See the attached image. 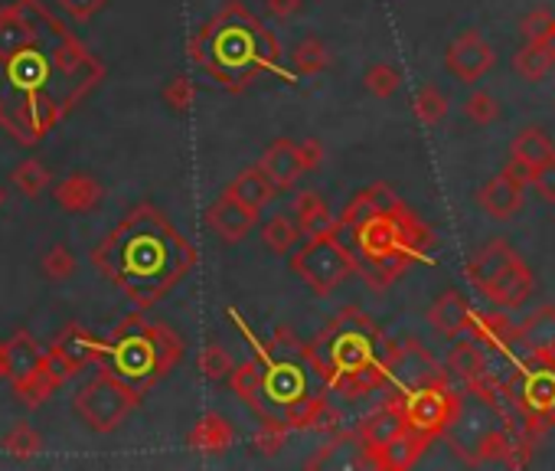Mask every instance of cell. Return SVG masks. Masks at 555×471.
I'll use <instances>...</instances> for the list:
<instances>
[{"mask_svg":"<svg viewBox=\"0 0 555 471\" xmlns=\"http://www.w3.org/2000/svg\"><path fill=\"white\" fill-rule=\"evenodd\" d=\"M467 334L483 347H490V351H500V354H506L509 351V344H516V328L500 315V311H490V315H477V311H470V321H467Z\"/></svg>","mask_w":555,"mask_h":471,"instance_id":"28","label":"cell"},{"mask_svg":"<svg viewBox=\"0 0 555 471\" xmlns=\"http://www.w3.org/2000/svg\"><path fill=\"white\" fill-rule=\"evenodd\" d=\"M516 344L529 357H542L555 364V305L535 308L519 328H516Z\"/></svg>","mask_w":555,"mask_h":471,"instance_id":"21","label":"cell"},{"mask_svg":"<svg viewBox=\"0 0 555 471\" xmlns=\"http://www.w3.org/2000/svg\"><path fill=\"white\" fill-rule=\"evenodd\" d=\"M392 403L399 406L405 429L422 432V435H428L435 442L451 429V422L457 416V406H461V393H454V386L448 380H441V383H428V386H418V390L396 393Z\"/></svg>","mask_w":555,"mask_h":471,"instance_id":"10","label":"cell"},{"mask_svg":"<svg viewBox=\"0 0 555 471\" xmlns=\"http://www.w3.org/2000/svg\"><path fill=\"white\" fill-rule=\"evenodd\" d=\"M105 196V187L89 174H69L53 187V200L66 213H92Z\"/></svg>","mask_w":555,"mask_h":471,"instance_id":"23","label":"cell"},{"mask_svg":"<svg viewBox=\"0 0 555 471\" xmlns=\"http://www.w3.org/2000/svg\"><path fill=\"white\" fill-rule=\"evenodd\" d=\"M229 318L248 341L261 377V396L251 412L261 422L274 419L298 432H334L340 416L327 403V386L311 347L292 328H274V334L261 341L235 308H229Z\"/></svg>","mask_w":555,"mask_h":471,"instance_id":"3","label":"cell"},{"mask_svg":"<svg viewBox=\"0 0 555 471\" xmlns=\"http://www.w3.org/2000/svg\"><path fill=\"white\" fill-rule=\"evenodd\" d=\"M295 213H298V229L301 236H337V216L331 213L327 200L318 190H301L295 196Z\"/></svg>","mask_w":555,"mask_h":471,"instance_id":"26","label":"cell"},{"mask_svg":"<svg viewBox=\"0 0 555 471\" xmlns=\"http://www.w3.org/2000/svg\"><path fill=\"white\" fill-rule=\"evenodd\" d=\"M40 448H43V438H40V432L30 422H21V425H14L4 435V451L11 458H34Z\"/></svg>","mask_w":555,"mask_h":471,"instance_id":"38","label":"cell"},{"mask_svg":"<svg viewBox=\"0 0 555 471\" xmlns=\"http://www.w3.org/2000/svg\"><path fill=\"white\" fill-rule=\"evenodd\" d=\"M516 256V250H509V243L506 240H490L487 246H480L474 256H470V263H467V279H470V285L480 292L509 259Z\"/></svg>","mask_w":555,"mask_h":471,"instance_id":"29","label":"cell"},{"mask_svg":"<svg viewBox=\"0 0 555 471\" xmlns=\"http://www.w3.org/2000/svg\"><path fill=\"white\" fill-rule=\"evenodd\" d=\"M56 4H60L73 21L86 24V21H92L99 11H105V8H108V0H56Z\"/></svg>","mask_w":555,"mask_h":471,"instance_id":"46","label":"cell"},{"mask_svg":"<svg viewBox=\"0 0 555 471\" xmlns=\"http://www.w3.org/2000/svg\"><path fill=\"white\" fill-rule=\"evenodd\" d=\"M519 30H522V37H526V43L552 40V30H555V14H552V11H545V8H539V11H532V14H526V17H522Z\"/></svg>","mask_w":555,"mask_h":471,"instance_id":"43","label":"cell"},{"mask_svg":"<svg viewBox=\"0 0 555 471\" xmlns=\"http://www.w3.org/2000/svg\"><path fill=\"white\" fill-rule=\"evenodd\" d=\"M529 183V170L519 164H506L496 177L483 180V187L477 190V203L490 219H513L522 209V193Z\"/></svg>","mask_w":555,"mask_h":471,"instance_id":"14","label":"cell"},{"mask_svg":"<svg viewBox=\"0 0 555 471\" xmlns=\"http://www.w3.org/2000/svg\"><path fill=\"white\" fill-rule=\"evenodd\" d=\"M464 115H467L474 125H493V122L500 118V105H496V99H493L490 92H474V96H467V102H464Z\"/></svg>","mask_w":555,"mask_h":471,"instance_id":"44","label":"cell"},{"mask_svg":"<svg viewBox=\"0 0 555 471\" xmlns=\"http://www.w3.org/2000/svg\"><path fill=\"white\" fill-rule=\"evenodd\" d=\"M448 377L461 380L464 386L487 380V357L483 347L477 341H461L454 344V351L448 354Z\"/></svg>","mask_w":555,"mask_h":471,"instance_id":"31","label":"cell"},{"mask_svg":"<svg viewBox=\"0 0 555 471\" xmlns=\"http://www.w3.org/2000/svg\"><path fill=\"white\" fill-rule=\"evenodd\" d=\"M11 183L24 193V196H40L47 187H53V177H50V170L43 167V161H37V157H30V161H24V164H17L14 167V174H11Z\"/></svg>","mask_w":555,"mask_h":471,"instance_id":"35","label":"cell"},{"mask_svg":"<svg viewBox=\"0 0 555 471\" xmlns=\"http://www.w3.org/2000/svg\"><path fill=\"white\" fill-rule=\"evenodd\" d=\"M428 445H431L428 435L412 432V429H402L383 448H373V451H360L357 448L360 455L353 458V464H360V468H383V471H405V468H412L425 455Z\"/></svg>","mask_w":555,"mask_h":471,"instance_id":"17","label":"cell"},{"mask_svg":"<svg viewBox=\"0 0 555 471\" xmlns=\"http://www.w3.org/2000/svg\"><path fill=\"white\" fill-rule=\"evenodd\" d=\"M405 429V422H402V412H399V406L389 399V403H383L376 412H370L363 422H360V429H357V438H360V451H373V448H383L389 438H396L399 432Z\"/></svg>","mask_w":555,"mask_h":471,"instance_id":"24","label":"cell"},{"mask_svg":"<svg viewBox=\"0 0 555 471\" xmlns=\"http://www.w3.org/2000/svg\"><path fill=\"white\" fill-rule=\"evenodd\" d=\"M552 43H555V30H552Z\"/></svg>","mask_w":555,"mask_h":471,"instance_id":"51","label":"cell"},{"mask_svg":"<svg viewBox=\"0 0 555 471\" xmlns=\"http://www.w3.org/2000/svg\"><path fill=\"white\" fill-rule=\"evenodd\" d=\"M222 196H229V200H235V203H242V206H248V209H261V206H268V203L278 196V190H274V183H271L258 167H248L245 174H238V177L222 190Z\"/></svg>","mask_w":555,"mask_h":471,"instance_id":"27","label":"cell"},{"mask_svg":"<svg viewBox=\"0 0 555 471\" xmlns=\"http://www.w3.org/2000/svg\"><path fill=\"white\" fill-rule=\"evenodd\" d=\"M292 269L318 295H331L337 285H344V279L360 272V263L340 236L327 232V236H308V243L292 256Z\"/></svg>","mask_w":555,"mask_h":471,"instance_id":"9","label":"cell"},{"mask_svg":"<svg viewBox=\"0 0 555 471\" xmlns=\"http://www.w3.org/2000/svg\"><path fill=\"white\" fill-rule=\"evenodd\" d=\"M264 8H268L271 17L288 21V17H295L301 11V0H264Z\"/></svg>","mask_w":555,"mask_h":471,"instance_id":"48","label":"cell"},{"mask_svg":"<svg viewBox=\"0 0 555 471\" xmlns=\"http://www.w3.org/2000/svg\"><path fill=\"white\" fill-rule=\"evenodd\" d=\"M532 289H535V279H532L529 266L522 263V256L516 253V256H513V259H509V263L480 289V295L490 298L496 308L516 311V308L526 305V298L532 295Z\"/></svg>","mask_w":555,"mask_h":471,"instance_id":"18","label":"cell"},{"mask_svg":"<svg viewBox=\"0 0 555 471\" xmlns=\"http://www.w3.org/2000/svg\"><path fill=\"white\" fill-rule=\"evenodd\" d=\"M196 246L151 200L134 203L92 250L99 276L141 311L167 298L196 269Z\"/></svg>","mask_w":555,"mask_h":471,"instance_id":"2","label":"cell"},{"mask_svg":"<svg viewBox=\"0 0 555 471\" xmlns=\"http://www.w3.org/2000/svg\"><path fill=\"white\" fill-rule=\"evenodd\" d=\"M196 364H199V373H203L206 380H212V383L225 380V377H229V370L235 367V364H232V357H229V351H225V347H219V344H206V347L199 351Z\"/></svg>","mask_w":555,"mask_h":471,"instance_id":"39","label":"cell"},{"mask_svg":"<svg viewBox=\"0 0 555 471\" xmlns=\"http://www.w3.org/2000/svg\"><path fill=\"white\" fill-rule=\"evenodd\" d=\"M183 357V341L173 328L131 311L108 338L105 364L121 380L138 386L141 393L154 390Z\"/></svg>","mask_w":555,"mask_h":471,"instance_id":"7","label":"cell"},{"mask_svg":"<svg viewBox=\"0 0 555 471\" xmlns=\"http://www.w3.org/2000/svg\"><path fill=\"white\" fill-rule=\"evenodd\" d=\"M141 390L121 380L115 370L99 367V373L73 396V412L99 435L115 432L138 406H141Z\"/></svg>","mask_w":555,"mask_h":471,"instance_id":"8","label":"cell"},{"mask_svg":"<svg viewBox=\"0 0 555 471\" xmlns=\"http://www.w3.org/2000/svg\"><path fill=\"white\" fill-rule=\"evenodd\" d=\"M288 432H292V429H288L285 422L264 419V422L258 425V432H255V451L264 455V458L278 455V451H282V445H285V438H288Z\"/></svg>","mask_w":555,"mask_h":471,"instance_id":"40","label":"cell"},{"mask_svg":"<svg viewBox=\"0 0 555 471\" xmlns=\"http://www.w3.org/2000/svg\"><path fill=\"white\" fill-rule=\"evenodd\" d=\"M108 354V341L95 338L92 331H86L82 324H66L56 341L47 347L50 367L56 370V377L66 383L76 373H82L86 367H102Z\"/></svg>","mask_w":555,"mask_h":471,"instance_id":"11","label":"cell"},{"mask_svg":"<svg viewBox=\"0 0 555 471\" xmlns=\"http://www.w3.org/2000/svg\"><path fill=\"white\" fill-rule=\"evenodd\" d=\"M467 321H470V305L461 292H444L435 298V305L428 308V324L444 334V338H461L467 334Z\"/></svg>","mask_w":555,"mask_h":471,"instance_id":"25","label":"cell"},{"mask_svg":"<svg viewBox=\"0 0 555 471\" xmlns=\"http://www.w3.org/2000/svg\"><path fill=\"white\" fill-rule=\"evenodd\" d=\"M448 380V370L418 344V341H392L389 354H386V386H392L396 393L405 390H418L428 383H441Z\"/></svg>","mask_w":555,"mask_h":471,"instance_id":"12","label":"cell"},{"mask_svg":"<svg viewBox=\"0 0 555 471\" xmlns=\"http://www.w3.org/2000/svg\"><path fill=\"white\" fill-rule=\"evenodd\" d=\"M412 109H415V118H418L422 125L435 128V125H441L444 115H448V99H444V92H441L438 86H422V89L415 92Z\"/></svg>","mask_w":555,"mask_h":471,"instance_id":"36","label":"cell"},{"mask_svg":"<svg viewBox=\"0 0 555 471\" xmlns=\"http://www.w3.org/2000/svg\"><path fill=\"white\" fill-rule=\"evenodd\" d=\"M160 99L167 102V109L170 112H177V115H183V112H190L193 109V99H196V86L186 79V76H173L167 86H164V92H160Z\"/></svg>","mask_w":555,"mask_h":471,"instance_id":"41","label":"cell"},{"mask_svg":"<svg viewBox=\"0 0 555 471\" xmlns=\"http://www.w3.org/2000/svg\"><path fill=\"white\" fill-rule=\"evenodd\" d=\"M542 200L555 203V157H548L545 164H539L535 170H529V183Z\"/></svg>","mask_w":555,"mask_h":471,"instance_id":"45","label":"cell"},{"mask_svg":"<svg viewBox=\"0 0 555 471\" xmlns=\"http://www.w3.org/2000/svg\"><path fill=\"white\" fill-rule=\"evenodd\" d=\"M363 86L376 99H392L399 92V86H402V73L396 66H389V63H373L366 69V76H363Z\"/></svg>","mask_w":555,"mask_h":471,"instance_id":"37","label":"cell"},{"mask_svg":"<svg viewBox=\"0 0 555 471\" xmlns=\"http://www.w3.org/2000/svg\"><path fill=\"white\" fill-rule=\"evenodd\" d=\"M389 338L360 308H340L331 324L308 344L324 386L347 399L370 396L386 386V354Z\"/></svg>","mask_w":555,"mask_h":471,"instance_id":"5","label":"cell"},{"mask_svg":"<svg viewBox=\"0 0 555 471\" xmlns=\"http://www.w3.org/2000/svg\"><path fill=\"white\" fill-rule=\"evenodd\" d=\"M4 377L14 383V390L40 380V377H56V370L50 367L47 347L37 344V338L30 331H14L11 341H4Z\"/></svg>","mask_w":555,"mask_h":471,"instance_id":"15","label":"cell"},{"mask_svg":"<svg viewBox=\"0 0 555 471\" xmlns=\"http://www.w3.org/2000/svg\"><path fill=\"white\" fill-rule=\"evenodd\" d=\"M519 409L532 425H555V364L529 357L519 370Z\"/></svg>","mask_w":555,"mask_h":471,"instance_id":"13","label":"cell"},{"mask_svg":"<svg viewBox=\"0 0 555 471\" xmlns=\"http://www.w3.org/2000/svg\"><path fill=\"white\" fill-rule=\"evenodd\" d=\"M0 380H4V344H0Z\"/></svg>","mask_w":555,"mask_h":471,"instance_id":"49","label":"cell"},{"mask_svg":"<svg viewBox=\"0 0 555 471\" xmlns=\"http://www.w3.org/2000/svg\"><path fill=\"white\" fill-rule=\"evenodd\" d=\"M186 445L196 455H225L235 445V425L219 416V412H206L186 435Z\"/></svg>","mask_w":555,"mask_h":471,"instance_id":"22","label":"cell"},{"mask_svg":"<svg viewBox=\"0 0 555 471\" xmlns=\"http://www.w3.org/2000/svg\"><path fill=\"white\" fill-rule=\"evenodd\" d=\"M271 183H274V190L282 193V190H292L295 183H298V177L305 174V167H301V154H298V144L295 141H288V138H274L271 144H268V151L258 157V164H255Z\"/></svg>","mask_w":555,"mask_h":471,"instance_id":"20","label":"cell"},{"mask_svg":"<svg viewBox=\"0 0 555 471\" xmlns=\"http://www.w3.org/2000/svg\"><path fill=\"white\" fill-rule=\"evenodd\" d=\"M255 219H258V209H248V206H242V203H235V200H229V196H219V200H216L212 206H206V213H203L206 229H212L222 243H242L245 236L251 232Z\"/></svg>","mask_w":555,"mask_h":471,"instance_id":"19","label":"cell"},{"mask_svg":"<svg viewBox=\"0 0 555 471\" xmlns=\"http://www.w3.org/2000/svg\"><path fill=\"white\" fill-rule=\"evenodd\" d=\"M493 63H496V53L477 30H464L444 53L448 73L461 82H480L493 69Z\"/></svg>","mask_w":555,"mask_h":471,"instance_id":"16","label":"cell"},{"mask_svg":"<svg viewBox=\"0 0 555 471\" xmlns=\"http://www.w3.org/2000/svg\"><path fill=\"white\" fill-rule=\"evenodd\" d=\"M102 79L105 66L43 0L0 8V128L17 144H40Z\"/></svg>","mask_w":555,"mask_h":471,"instance_id":"1","label":"cell"},{"mask_svg":"<svg viewBox=\"0 0 555 471\" xmlns=\"http://www.w3.org/2000/svg\"><path fill=\"white\" fill-rule=\"evenodd\" d=\"M548 157H555V144L542 128H522L509 144V161L526 167V170H535Z\"/></svg>","mask_w":555,"mask_h":471,"instance_id":"30","label":"cell"},{"mask_svg":"<svg viewBox=\"0 0 555 471\" xmlns=\"http://www.w3.org/2000/svg\"><path fill=\"white\" fill-rule=\"evenodd\" d=\"M0 203H4V190H0Z\"/></svg>","mask_w":555,"mask_h":471,"instance_id":"50","label":"cell"},{"mask_svg":"<svg viewBox=\"0 0 555 471\" xmlns=\"http://www.w3.org/2000/svg\"><path fill=\"white\" fill-rule=\"evenodd\" d=\"M516 73L529 82H539L545 79L552 69H555V43L552 40H539V43H526L516 60H513Z\"/></svg>","mask_w":555,"mask_h":471,"instance_id":"32","label":"cell"},{"mask_svg":"<svg viewBox=\"0 0 555 471\" xmlns=\"http://www.w3.org/2000/svg\"><path fill=\"white\" fill-rule=\"evenodd\" d=\"M190 60L225 92H245L258 76H282V47L274 34L242 4V0H225V8L203 24L190 43Z\"/></svg>","mask_w":555,"mask_h":471,"instance_id":"4","label":"cell"},{"mask_svg":"<svg viewBox=\"0 0 555 471\" xmlns=\"http://www.w3.org/2000/svg\"><path fill=\"white\" fill-rule=\"evenodd\" d=\"M292 63H295V73L298 76H318V73H324L331 66V56H327V47L318 37H305L295 47Z\"/></svg>","mask_w":555,"mask_h":471,"instance_id":"34","label":"cell"},{"mask_svg":"<svg viewBox=\"0 0 555 471\" xmlns=\"http://www.w3.org/2000/svg\"><path fill=\"white\" fill-rule=\"evenodd\" d=\"M347 246L360 263L357 276H363L373 289H386L415 263H425L435 253L438 240L402 200H396L350 229Z\"/></svg>","mask_w":555,"mask_h":471,"instance_id":"6","label":"cell"},{"mask_svg":"<svg viewBox=\"0 0 555 471\" xmlns=\"http://www.w3.org/2000/svg\"><path fill=\"white\" fill-rule=\"evenodd\" d=\"M261 240H264V246H268L274 256H285V253H292V250L298 246L301 229H298V222H292L288 216H274V219L264 222Z\"/></svg>","mask_w":555,"mask_h":471,"instance_id":"33","label":"cell"},{"mask_svg":"<svg viewBox=\"0 0 555 471\" xmlns=\"http://www.w3.org/2000/svg\"><path fill=\"white\" fill-rule=\"evenodd\" d=\"M298 154H301V167H305V174H308V170H318V167L324 164V144H321L318 138L301 141V144H298Z\"/></svg>","mask_w":555,"mask_h":471,"instance_id":"47","label":"cell"},{"mask_svg":"<svg viewBox=\"0 0 555 471\" xmlns=\"http://www.w3.org/2000/svg\"><path fill=\"white\" fill-rule=\"evenodd\" d=\"M73 272H76V256H73V250L63 246V243H56V246L43 256V276H47L50 282H63V279H69Z\"/></svg>","mask_w":555,"mask_h":471,"instance_id":"42","label":"cell"}]
</instances>
